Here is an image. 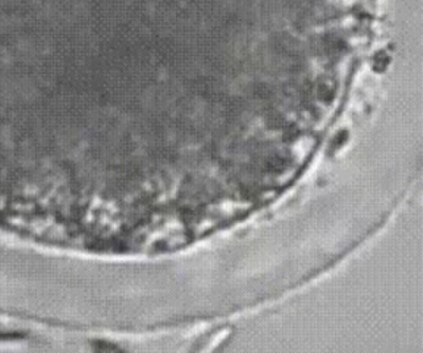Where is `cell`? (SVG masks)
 Instances as JSON below:
<instances>
[{"label":"cell","mask_w":423,"mask_h":353,"mask_svg":"<svg viewBox=\"0 0 423 353\" xmlns=\"http://www.w3.org/2000/svg\"><path fill=\"white\" fill-rule=\"evenodd\" d=\"M22 334H18V332H0V339H13V338H21Z\"/></svg>","instance_id":"cell-1"}]
</instances>
